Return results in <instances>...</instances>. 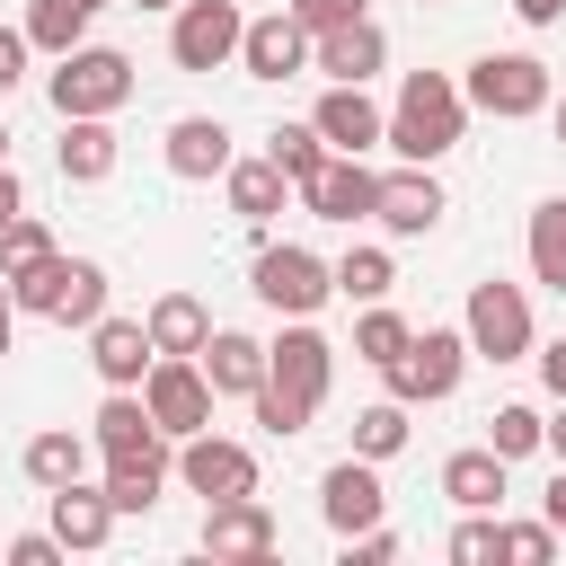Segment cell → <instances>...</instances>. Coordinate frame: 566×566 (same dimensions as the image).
Returning <instances> with one entry per match:
<instances>
[{"label":"cell","instance_id":"cell-46","mask_svg":"<svg viewBox=\"0 0 566 566\" xmlns=\"http://www.w3.org/2000/svg\"><path fill=\"white\" fill-rule=\"evenodd\" d=\"M539 380L566 398V336H557V345H539Z\"/></svg>","mask_w":566,"mask_h":566},{"label":"cell","instance_id":"cell-37","mask_svg":"<svg viewBox=\"0 0 566 566\" xmlns=\"http://www.w3.org/2000/svg\"><path fill=\"white\" fill-rule=\"evenodd\" d=\"M44 256H53V230H44V221H35V212H18V221H9V230H0V274H9V283H18V274H35V265H44Z\"/></svg>","mask_w":566,"mask_h":566},{"label":"cell","instance_id":"cell-50","mask_svg":"<svg viewBox=\"0 0 566 566\" xmlns=\"http://www.w3.org/2000/svg\"><path fill=\"white\" fill-rule=\"evenodd\" d=\"M548 451L566 460V398H557V416H548Z\"/></svg>","mask_w":566,"mask_h":566},{"label":"cell","instance_id":"cell-36","mask_svg":"<svg viewBox=\"0 0 566 566\" xmlns=\"http://www.w3.org/2000/svg\"><path fill=\"white\" fill-rule=\"evenodd\" d=\"M486 442H495L504 460H531V451H548V416H539V407H495V416H486Z\"/></svg>","mask_w":566,"mask_h":566},{"label":"cell","instance_id":"cell-45","mask_svg":"<svg viewBox=\"0 0 566 566\" xmlns=\"http://www.w3.org/2000/svg\"><path fill=\"white\" fill-rule=\"evenodd\" d=\"M18 212H27V186H18V168H9V159H0V230H9V221H18Z\"/></svg>","mask_w":566,"mask_h":566},{"label":"cell","instance_id":"cell-9","mask_svg":"<svg viewBox=\"0 0 566 566\" xmlns=\"http://www.w3.org/2000/svg\"><path fill=\"white\" fill-rule=\"evenodd\" d=\"M327 292H336V265H318L310 248H292V239H283V248H256V301H265V310L310 318Z\"/></svg>","mask_w":566,"mask_h":566},{"label":"cell","instance_id":"cell-23","mask_svg":"<svg viewBox=\"0 0 566 566\" xmlns=\"http://www.w3.org/2000/svg\"><path fill=\"white\" fill-rule=\"evenodd\" d=\"M504 469H513V460H504L495 442L451 451V460H442V495H451L460 513H495V504H504Z\"/></svg>","mask_w":566,"mask_h":566},{"label":"cell","instance_id":"cell-19","mask_svg":"<svg viewBox=\"0 0 566 566\" xmlns=\"http://www.w3.org/2000/svg\"><path fill=\"white\" fill-rule=\"evenodd\" d=\"M310 124L327 133V150H371V142L389 133V115H380V106L363 97V80H336V88H327V97L310 106Z\"/></svg>","mask_w":566,"mask_h":566},{"label":"cell","instance_id":"cell-3","mask_svg":"<svg viewBox=\"0 0 566 566\" xmlns=\"http://www.w3.org/2000/svg\"><path fill=\"white\" fill-rule=\"evenodd\" d=\"M469 106H478V115H495V124L548 115V106H557L548 62H539V53H478V62H469Z\"/></svg>","mask_w":566,"mask_h":566},{"label":"cell","instance_id":"cell-15","mask_svg":"<svg viewBox=\"0 0 566 566\" xmlns=\"http://www.w3.org/2000/svg\"><path fill=\"white\" fill-rule=\"evenodd\" d=\"M451 203H442V186H433V168H398V177H380V203H371V221L380 230H398V239H424L433 221H442Z\"/></svg>","mask_w":566,"mask_h":566},{"label":"cell","instance_id":"cell-14","mask_svg":"<svg viewBox=\"0 0 566 566\" xmlns=\"http://www.w3.org/2000/svg\"><path fill=\"white\" fill-rule=\"evenodd\" d=\"M239 71H248V80H292V71H310V27H301L292 9L248 18V35H239Z\"/></svg>","mask_w":566,"mask_h":566},{"label":"cell","instance_id":"cell-35","mask_svg":"<svg viewBox=\"0 0 566 566\" xmlns=\"http://www.w3.org/2000/svg\"><path fill=\"white\" fill-rule=\"evenodd\" d=\"M354 451H363V460H398V451H407V398L363 407V416H354Z\"/></svg>","mask_w":566,"mask_h":566},{"label":"cell","instance_id":"cell-17","mask_svg":"<svg viewBox=\"0 0 566 566\" xmlns=\"http://www.w3.org/2000/svg\"><path fill=\"white\" fill-rule=\"evenodd\" d=\"M88 442H97L106 460H142V451H168V433L150 424L142 389H106V407L88 416Z\"/></svg>","mask_w":566,"mask_h":566},{"label":"cell","instance_id":"cell-51","mask_svg":"<svg viewBox=\"0 0 566 566\" xmlns=\"http://www.w3.org/2000/svg\"><path fill=\"white\" fill-rule=\"evenodd\" d=\"M133 9H177V0H133Z\"/></svg>","mask_w":566,"mask_h":566},{"label":"cell","instance_id":"cell-2","mask_svg":"<svg viewBox=\"0 0 566 566\" xmlns=\"http://www.w3.org/2000/svg\"><path fill=\"white\" fill-rule=\"evenodd\" d=\"M9 292H18V310L53 318V327H97V318H106V265H88V256H62V248H53L35 274H18Z\"/></svg>","mask_w":566,"mask_h":566},{"label":"cell","instance_id":"cell-18","mask_svg":"<svg viewBox=\"0 0 566 566\" xmlns=\"http://www.w3.org/2000/svg\"><path fill=\"white\" fill-rule=\"evenodd\" d=\"M310 62H318L327 80H371V71L389 62V35H380L371 18H345V27H318V35H310Z\"/></svg>","mask_w":566,"mask_h":566},{"label":"cell","instance_id":"cell-11","mask_svg":"<svg viewBox=\"0 0 566 566\" xmlns=\"http://www.w3.org/2000/svg\"><path fill=\"white\" fill-rule=\"evenodd\" d=\"M177 478L203 495V504H230V495H256V451L248 442H221L212 424L177 442Z\"/></svg>","mask_w":566,"mask_h":566},{"label":"cell","instance_id":"cell-47","mask_svg":"<svg viewBox=\"0 0 566 566\" xmlns=\"http://www.w3.org/2000/svg\"><path fill=\"white\" fill-rule=\"evenodd\" d=\"M513 18H522V27H557V18H566V0H513Z\"/></svg>","mask_w":566,"mask_h":566},{"label":"cell","instance_id":"cell-39","mask_svg":"<svg viewBox=\"0 0 566 566\" xmlns=\"http://www.w3.org/2000/svg\"><path fill=\"white\" fill-rule=\"evenodd\" d=\"M504 557L513 566H548L557 557V522L539 513V522H504Z\"/></svg>","mask_w":566,"mask_h":566},{"label":"cell","instance_id":"cell-22","mask_svg":"<svg viewBox=\"0 0 566 566\" xmlns=\"http://www.w3.org/2000/svg\"><path fill=\"white\" fill-rule=\"evenodd\" d=\"M203 548H212V557H274V513H265L256 495L203 504Z\"/></svg>","mask_w":566,"mask_h":566},{"label":"cell","instance_id":"cell-34","mask_svg":"<svg viewBox=\"0 0 566 566\" xmlns=\"http://www.w3.org/2000/svg\"><path fill=\"white\" fill-rule=\"evenodd\" d=\"M407 336H416V327H407L398 310H380V301H363V318H354V354H363L371 371H380V363H398V354H407Z\"/></svg>","mask_w":566,"mask_h":566},{"label":"cell","instance_id":"cell-29","mask_svg":"<svg viewBox=\"0 0 566 566\" xmlns=\"http://www.w3.org/2000/svg\"><path fill=\"white\" fill-rule=\"evenodd\" d=\"M88 451H97L88 433H35V442H27V478H35L44 495H53V486L88 478Z\"/></svg>","mask_w":566,"mask_h":566},{"label":"cell","instance_id":"cell-53","mask_svg":"<svg viewBox=\"0 0 566 566\" xmlns=\"http://www.w3.org/2000/svg\"><path fill=\"white\" fill-rule=\"evenodd\" d=\"M0 159H9V124H0Z\"/></svg>","mask_w":566,"mask_h":566},{"label":"cell","instance_id":"cell-44","mask_svg":"<svg viewBox=\"0 0 566 566\" xmlns=\"http://www.w3.org/2000/svg\"><path fill=\"white\" fill-rule=\"evenodd\" d=\"M27 53H35V44H27V27H0V97L27 80Z\"/></svg>","mask_w":566,"mask_h":566},{"label":"cell","instance_id":"cell-27","mask_svg":"<svg viewBox=\"0 0 566 566\" xmlns=\"http://www.w3.org/2000/svg\"><path fill=\"white\" fill-rule=\"evenodd\" d=\"M142 327H150V345H159V354H203V336H212V318H203V301H195V292H159Z\"/></svg>","mask_w":566,"mask_h":566},{"label":"cell","instance_id":"cell-25","mask_svg":"<svg viewBox=\"0 0 566 566\" xmlns=\"http://www.w3.org/2000/svg\"><path fill=\"white\" fill-rule=\"evenodd\" d=\"M53 159H62V177H71V186H97V177H115V124H106V115H62V142H53Z\"/></svg>","mask_w":566,"mask_h":566},{"label":"cell","instance_id":"cell-16","mask_svg":"<svg viewBox=\"0 0 566 566\" xmlns=\"http://www.w3.org/2000/svg\"><path fill=\"white\" fill-rule=\"evenodd\" d=\"M88 363H97L106 389H142V371L159 363V345H150L142 318H97V327H88Z\"/></svg>","mask_w":566,"mask_h":566},{"label":"cell","instance_id":"cell-21","mask_svg":"<svg viewBox=\"0 0 566 566\" xmlns=\"http://www.w3.org/2000/svg\"><path fill=\"white\" fill-rule=\"evenodd\" d=\"M195 363H203V380H212L221 398H256V389H265V345H256L248 327H212Z\"/></svg>","mask_w":566,"mask_h":566},{"label":"cell","instance_id":"cell-5","mask_svg":"<svg viewBox=\"0 0 566 566\" xmlns=\"http://www.w3.org/2000/svg\"><path fill=\"white\" fill-rule=\"evenodd\" d=\"M460 363H469V327H424V336H407L398 363H380V380H389V398L433 407V398L460 389Z\"/></svg>","mask_w":566,"mask_h":566},{"label":"cell","instance_id":"cell-12","mask_svg":"<svg viewBox=\"0 0 566 566\" xmlns=\"http://www.w3.org/2000/svg\"><path fill=\"white\" fill-rule=\"evenodd\" d=\"M318 513H327V531L336 539H354V531H371L380 513H389V495H380V460H336L327 478H318Z\"/></svg>","mask_w":566,"mask_h":566},{"label":"cell","instance_id":"cell-6","mask_svg":"<svg viewBox=\"0 0 566 566\" xmlns=\"http://www.w3.org/2000/svg\"><path fill=\"white\" fill-rule=\"evenodd\" d=\"M212 380H203V363L195 354H159L150 371H142V407H150V424L168 433V442H186V433H203L212 424Z\"/></svg>","mask_w":566,"mask_h":566},{"label":"cell","instance_id":"cell-31","mask_svg":"<svg viewBox=\"0 0 566 566\" xmlns=\"http://www.w3.org/2000/svg\"><path fill=\"white\" fill-rule=\"evenodd\" d=\"M159 486H168V451L106 460V495H115V513H150V504H159Z\"/></svg>","mask_w":566,"mask_h":566},{"label":"cell","instance_id":"cell-43","mask_svg":"<svg viewBox=\"0 0 566 566\" xmlns=\"http://www.w3.org/2000/svg\"><path fill=\"white\" fill-rule=\"evenodd\" d=\"M0 557H9V566H53V557H62V539H53V531H18Z\"/></svg>","mask_w":566,"mask_h":566},{"label":"cell","instance_id":"cell-33","mask_svg":"<svg viewBox=\"0 0 566 566\" xmlns=\"http://www.w3.org/2000/svg\"><path fill=\"white\" fill-rule=\"evenodd\" d=\"M389 283H398L389 248H345V256H336V292H345V301H389Z\"/></svg>","mask_w":566,"mask_h":566},{"label":"cell","instance_id":"cell-10","mask_svg":"<svg viewBox=\"0 0 566 566\" xmlns=\"http://www.w3.org/2000/svg\"><path fill=\"white\" fill-rule=\"evenodd\" d=\"M327 371H336V345L310 327V318H292L274 345H265V389H283V398H301L310 416H318V398H327Z\"/></svg>","mask_w":566,"mask_h":566},{"label":"cell","instance_id":"cell-13","mask_svg":"<svg viewBox=\"0 0 566 566\" xmlns=\"http://www.w3.org/2000/svg\"><path fill=\"white\" fill-rule=\"evenodd\" d=\"M301 203H310V221H371V203H380V177L363 168V150H336L310 186H301Z\"/></svg>","mask_w":566,"mask_h":566},{"label":"cell","instance_id":"cell-7","mask_svg":"<svg viewBox=\"0 0 566 566\" xmlns=\"http://www.w3.org/2000/svg\"><path fill=\"white\" fill-rule=\"evenodd\" d=\"M469 354H486V363H522L531 354V301H522V283H504V274H486V283H469Z\"/></svg>","mask_w":566,"mask_h":566},{"label":"cell","instance_id":"cell-52","mask_svg":"<svg viewBox=\"0 0 566 566\" xmlns=\"http://www.w3.org/2000/svg\"><path fill=\"white\" fill-rule=\"evenodd\" d=\"M557 142H566V97H557Z\"/></svg>","mask_w":566,"mask_h":566},{"label":"cell","instance_id":"cell-26","mask_svg":"<svg viewBox=\"0 0 566 566\" xmlns=\"http://www.w3.org/2000/svg\"><path fill=\"white\" fill-rule=\"evenodd\" d=\"M221 186H230V212H239V221H274L283 195H292V177H283L274 159H230Z\"/></svg>","mask_w":566,"mask_h":566},{"label":"cell","instance_id":"cell-40","mask_svg":"<svg viewBox=\"0 0 566 566\" xmlns=\"http://www.w3.org/2000/svg\"><path fill=\"white\" fill-rule=\"evenodd\" d=\"M256 424H265L274 442H292V433H310V407L283 398V389H256Z\"/></svg>","mask_w":566,"mask_h":566},{"label":"cell","instance_id":"cell-32","mask_svg":"<svg viewBox=\"0 0 566 566\" xmlns=\"http://www.w3.org/2000/svg\"><path fill=\"white\" fill-rule=\"evenodd\" d=\"M531 274H539L548 292H566V195L531 203Z\"/></svg>","mask_w":566,"mask_h":566},{"label":"cell","instance_id":"cell-30","mask_svg":"<svg viewBox=\"0 0 566 566\" xmlns=\"http://www.w3.org/2000/svg\"><path fill=\"white\" fill-rule=\"evenodd\" d=\"M88 18H97V0H35L27 9V44H44L62 62L71 44H88Z\"/></svg>","mask_w":566,"mask_h":566},{"label":"cell","instance_id":"cell-24","mask_svg":"<svg viewBox=\"0 0 566 566\" xmlns=\"http://www.w3.org/2000/svg\"><path fill=\"white\" fill-rule=\"evenodd\" d=\"M106 531H115V495L106 486H88V478L53 486V539L62 548H106Z\"/></svg>","mask_w":566,"mask_h":566},{"label":"cell","instance_id":"cell-42","mask_svg":"<svg viewBox=\"0 0 566 566\" xmlns=\"http://www.w3.org/2000/svg\"><path fill=\"white\" fill-rule=\"evenodd\" d=\"M283 9H292L310 35H318V27H345V18H363V0H283Z\"/></svg>","mask_w":566,"mask_h":566},{"label":"cell","instance_id":"cell-54","mask_svg":"<svg viewBox=\"0 0 566 566\" xmlns=\"http://www.w3.org/2000/svg\"><path fill=\"white\" fill-rule=\"evenodd\" d=\"M97 9H106V0H97Z\"/></svg>","mask_w":566,"mask_h":566},{"label":"cell","instance_id":"cell-41","mask_svg":"<svg viewBox=\"0 0 566 566\" xmlns=\"http://www.w3.org/2000/svg\"><path fill=\"white\" fill-rule=\"evenodd\" d=\"M389 557H398V531H389V522H371V531L345 539V566H389Z\"/></svg>","mask_w":566,"mask_h":566},{"label":"cell","instance_id":"cell-28","mask_svg":"<svg viewBox=\"0 0 566 566\" xmlns=\"http://www.w3.org/2000/svg\"><path fill=\"white\" fill-rule=\"evenodd\" d=\"M265 159H274V168L292 177V195H301L336 150H327V133H318V124H274V133H265Z\"/></svg>","mask_w":566,"mask_h":566},{"label":"cell","instance_id":"cell-4","mask_svg":"<svg viewBox=\"0 0 566 566\" xmlns=\"http://www.w3.org/2000/svg\"><path fill=\"white\" fill-rule=\"evenodd\" d=\"M133 97V62L115 44H71L53 62V115H115Z\"/></svg>","mask_w":566,"mask_h":566},{"label":"cell","instance_id":"cell-55","mask_svg":"<svg viewBox=\"0 0 566 566\" xmlns=\"http://www.w3.org/2000/svg\"><path fill=\"white\" fill-rule=\"evenodd\" d=\"M416 9H424V0H416Z\"/></svg>","mask_w":566,"mask_h":566},{"label":"cell","instance_id":"cell-1","mask_svg":"<svg viewBox=\"0 0 566 566\" xmlns=\"http://www.w3.org/2000/svg\"><path fill=\"white\" fill-rule=\"evenodd\" d=\"M460 124H469V88H451L442 71H407L398 80V106H389V150L398 159H416V168H433L442 150H460Z\"/></svg>","mask_w":566,"mask_h":566},{"label":"cell","instance_id":"cell-48","mask_svg":"<svg viewBox=\"0 0 566 566\" xmlns=\"http://www.w3.org/2000/svg\"><path fill=\"white\" fill-rule=\"evenodd\" d=\"M539 513H548V522H557V539H566V469L548 478V495H539Z\"/></svg>","mask_w":566,"mask_h":566},{"label":"cell","instance_id":"cell-8","mask_svg":"<svg viewBox=\"0 0 566 566\" xmlns=\"http://www.w3.org/2000/svg\"><path fill=\"white\" fill-rule=\"evenodd\" d=\"M239 35H248L239 0H177L168 62H177V71H221V62H239Z\"/></svg>","mask_w":566,"mask_h":566},{"label":"cell","instance_id":"cell-38","mask_svg":"<svg viewBox=\"0 0 566 566\" xmlns=\"http://www.w3.org/2000/svg\"><path fill=\"white\" fill-rule=\"evenodd\" d=\"M495 557H504V522L469 513V522L451 531V566H495Z\"/></svg>","mask_w":566,"mask_h":566},{"label":"cell","instance_id":"cell-49","mask_svg":"<svg viewBox=\"0 0 566 566\" xmlns=\"http://www.w3.org/2000/svg\"><path fill=\"white\" fill-rule=\"evenodd\" d=\"M9 327H18V292H9V274H0V354H9Z\"/></svg>","mask_w":566,"mask_h":566},{"label":"cell","instance_id":"cell-20","mask_svg":"<svg viewBox=\"0 0 566 566\" xmlns=\"http://www.w3.org/2000/svg\"><path fill=\"white\" fill-rule=\"evenodd\" d=\"M239 150H230V124L221 115H177L168 124V177H186V186H203V177H221Z\"/></svg>","mask_w":566,"mask_h":566}]
</instances>
